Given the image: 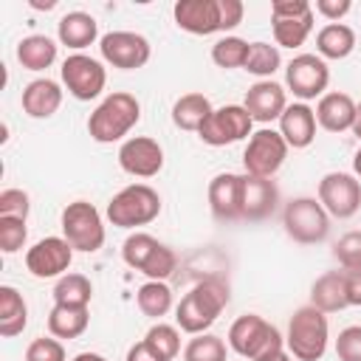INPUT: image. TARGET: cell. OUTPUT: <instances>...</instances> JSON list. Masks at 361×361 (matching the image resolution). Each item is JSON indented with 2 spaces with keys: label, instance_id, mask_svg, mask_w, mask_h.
Returning <instances> with one entry per match:
<instances>
[{
  "label": "cell",
  "instance_id": "cell-15",
  "mask_svg": "<svg viewBox=\"0 0 361 361\" xmlns=\"http://www.w3.org/2000/svg\"><path fill=\"white\" fill-rule=\"evenodd\" d=\"M71 259H73V248L65 237H45L25 251V268L37 279L62 276L71 268Z\"/></svg>",
  "mask_w": 361,
  "mask_h": 361
},
{
  "label": "cell",
  "instance_id": "cell-32",
  "mask_svg": "<svg viewBox=\"0 0 361 361\" xmlns=\"http://www.w3.org/2000/svg\"><path fill=\"white\" fill-rule=\"evenodd\" d=\"M135 299H138V310H141L144 316H152V319L166 316L169 307H172V290H169L166 282H158V279L144 282V285L138 288Z\"/></svg>",
  "mask_w": 361,
  "mask_h": 361
},
{
  "label": "cell",
  "instance_id": "cell-50",
  "mask_svg": "<svg viewBox=\"0 0 361 361\" xmlns=\"http://www.w3.org/2000/svg\"><path fill=\"white\" fill-rule=\"evenodd\" d=\"M353 133L361 138V104H358V110H355V121H353Z\"/></svg>",
  "mask_w": 361,
  "mask_h": 361
},
{
  "label": "cell",
  "instance_id": "cell-25",
  "mask_svg": "<svg viewBox=\"0 0 361 361\" xmlns=\"http://www.w3.org/2000/svg\"><path fill=\"white\" fill-rule=\"evenodd\" d=\"M56 37H59L62 45H68L73 51H82V48H87V45L96 42L99 23L87 11H68L59 20V25H56Z\"/></svg>",
  "mask_w": 361,
  "mask_h": 361
},
{
  "label": "cell",
  "instance_id": "cell-47",
  "mask_svg": "<svg viewBox=\"0 0 361 361\" xmlns=\"http://www.w3.org/2000/svg\"><path fill=\"white\" fill-rule=\"evenodd\" d=\"M127 361H164L147 341H138V344H133L130 350H127Z\"/></svg>",
  "mask_w": 361,
  "mask_h": 361
},
{
  "label": "cell",
  "instance_id": "cell-35",
  "mask_svg": "<svg viewBox=\"0 0 361 361\" xmlns=\"http://www.w3.org/2000/svg\"><path fill=\"white\" fill-rule=\"evenodd\" d=\"M183 361H226V341L212 333H197L186 344Z\"/></svg>",
  "mask_w": 361,
  "mask_h": 361
},
{
  "label": "cell",
  "instance_id": "cell-7",
  "mask_svg": "<svg viewBox=\"0 0 361 361\" xmlns=\"http://www.w3.org/2000/svg\"><path fill=\"white\" fill-rule=\"evenodd\" d=\"M282 226L290 240L313 245L330 234V214L316 197H293L282 212Z\"/></svg>",
  "mask_w": 361,
  "mask_h": 361
},
{
  "label": "cell",
  "instance_id": "cell-48",
  "mask_svg": "<svg viewBox=\"0 0 361 361\" xmlns=\"http://www.w3.org/2000/svg\"><path fill=\"white\" fill-rule=\"evenodd\" d=\"M73 361H107L104 355H99V353H79Z\"/></svg>",
  "mask_w": 361,
  "mask_h": 361
},
{
  "label": "cell",
  "instance_id": "cell-40",
  "mask_svg": "<svg viewBox=\"0 0 361 361\" xmlns=\"http://www.w3.org/2000/svg\"><path fill=\"white\" fill-rule=\"evenodd\" d=\"M25 361H65V347L59 338H34L25 347Z\"/></svg>",
  "mask_w": 361,
  "mask_h": 361
},
{
  "label": "cell",
  "instance_id": "cell-20",
  "mask_svg": "<svg viewBox=\"0 0 361 361\" xmlns=\"http://www.w3.org/2000/svg\"><path fill=\"white\" fill-rule=\"evenodd\" d=\"M279 192L271 178L243 175V220H265L276 209Z\"/></svg>",
  "mask_w": 361,
  "mask_h": 361
},
{
  "label": "cell",
  "instance_id": "cell-52",
  "mask_svg": "<svg viewBox=\"0 0 361 361\" xmlns=\"http://www.w3.org/2000/svg\"><path fill=\"white\" fill-rule=\"evenodd\" d=\"M353 169H355V175L361 178V149L355 152V158H353Z\"/></svg>",
  "mask_w": 361,
  "mask_h": 361
},
{
  "label": "cell",
  "instance_id": "cell-17",
  "mask_svg": "<svg viewBox=\"0 0 361 361\" xmlns=\"http://www.w3.org/2000/svg\"><path fill=\"white\" fill-rule=\"evenodd\" d=\"M172 14L178 28L189 34L209 37L220 31V0H178Z\"/></svg>",
  "mask_w": 361,
  "mask_h": 361
},
{
  "label": "cell",
  "instance_id": "cell-12",
  "mask_svg": "<svg viewBox=\"0 0 361 361\" xmlns=\"http://www.w3.org/2000/svg\"><path fill=\"white\" fill-rule=\"evenodd\" d=\"M59 71H62V82H65L68 93L79 102L96 99L107 85V73H104L102 62L87 54H71Z\"/></svg>",
  "mask_w": 361,
  "mask_h": 361
},
{
  "label": "cell",
  "instance_id": "cell-21",
  "mask_svg": "<svg viewBox=\"0 0 361 361\" xmlns=\"http://www.w3.org/2000/svg\"><path fill=\"white\" fill-rule=\"evenodd\" d=\"M279 133L293 149H305L316 138V110H310L305 102L288 104L279 116Z\"/></svg>",
  "mask_w": 361,
  "mask_h": 361
},
{
  "label": "cell",
  "instance_id": "cell-45",
  "mask_svg": "<svg viewBox=\"0 0 361 361\" xmlns=\"http://www.w3.org/2000/svg\"><path fill=\"white\" fill-rule=\"evenodd\" d=\"M313 6L307 0H274L271 3V17H290V14H305Z\"/></svg>",
  "mask_w": 361,
  "mask_h": 361
},
{
  "label": "cell",
  "instance_id": "cell-27",
  "mask_svg": "<svg viewBox=\"0 0 361 361\" xmlns=\"http://www.w3.org/2000/svg\"><path fill=\"white\" fill-rule=\"evenodd\" d=\"M355 48V31L344 23H327L316 34V51L322 59H344Z\"/></svg>",
  "mask_w": 361,
  "mask_h": 361
},
{
  "label": "cell",
  "instance_id": "cell-44",
  "mask_svg": "<svg viewBox=\"0 0 361 361\" xmlns=\"http://www.w3.org/2000/svg\"><path fill=\"white\" fill-rule=\"evenodd\" d=\"M350 8H353L350 0H316V11L322 17H327L330 23H338Z\"/></svg>",
  "mask_w": 361,
  "mask_h": 361
},
{
  "label": "cell",
  "instance_id": "cell-14",
  "mask_svg": "<svg viewBox=\"0 0 361 361\" xmlns=\"http://www.w3.org/2000/svg\"><path fill=\"white\" fill-rule=\"evenodd\" d=\"M99 51H102V59L110 62L113 68H121V71H135V68H144L149 62V39L135 34V31H110L99 39Z\"/></svg>",
  "mask_w": 361,
  "mask_h": 361
},
{
  "label": "cell",
  "instance_id": "cell-10",
  "mask_svg": "<svg viewBox=\"0 0 361 361\" xmlns=\"http://www.w3.org/2000/svg\"><path fill=\"white\" fill-rule=\"evenodd\" d=\"M319 203L330 217H353L361 209V180L350 172H327L319 180Z\"/></svg>",
  "mask_w": 361,
  "mask_h": 361
},
{
  "label": "cell",
  "instance_id": "cell-8",
  "mask_svg": "<svg viewBox=\"0 0 361 361\" xmlns=\"http://www.w3.org/2000/svg\"><path fill=\"white\" fill-rule=\"evenodd\" d=\"M62 234L73 251H85V254L99 251L104 245V223L99 209L87 200L68 203L62 212Z\"/></svg>",
  "mask_w": 361,
  "mask_h": 361
},
{
  "label": "cell",
  "instance_id": "cell-2",
  "mask_svg": "<svg viewBox=\"0 0 361 361\" xmlns=\"http://www.w3.org/2000/svg\"><path fill=\"white\" fill-rule=\"evenodd\" d=\"M141 118V104L133 93L116 90L110 93L87 118V133L99 144H113L124 138Z\"/></svg>",
  "mask_w": 361,
  "mask_h": 361
},
{
  "label": "cell",
  "instance_id": "cell-6",
  "mask_svg": "<svg viewBox=\"0 0 361 361\" xmlns=\"http://www.w3.org/2000/svg\"><path fill=\"white\" fill-rule=\"evenodd\" d=\"M121 257H124V262L130 268H135V271H141V274H147L149 279H158V282H164L166 276H172L175 268H178L175 251L169 245L158 243L147 231L130 234L124 240V245H121Z\"/></svg>",
  "mask_w": 361,
  "mask_h": 361
},
{
  "label": "cell",
  "instance_id": "cell-29",
  "mask_svg": "<svg viewBox=\"0 0 361 361\" xmlns=\"http://www.w3.org/2000/svg\"><path fill=\"white\" fill-rule=\"evenodd\" d=\"M17 59L25 71H45L56 59V42L45 34H31L17 42Z\"/></svg>",
  "mask_w": 361,
  "mask_h": 361
},
{
  "label": "cell",
  "instance_id": "cell-28",
  "mask_svg": "<svg viewBox=\"0 0 361 361\" xmlns=\"http://www.w3.org/2000/svg\"><path fill=\"white\" fill-rule=\"evenodd\" d=\"M90 324V313L87 307H76V305H54V310L48 313V330L54 338H79Z\"/></svg>",
  "mask_w": 361,
  "mask_h": 361
},
{
  "label": "cell",
  "instance_id": "cell-23",
  "mask_svg": "<svg viewBox=\"0 0 361 361\" xmlns=\"http://www.w3.org/2000/svg\"><path fill=\"white\" fill-rule=\"evenodd\" d=\"M62 104V87L54 79H34L23 87V110L31 118H51Z\"/></svg>",
  "mask_w": 361,
  "mask_h": 361
},
{
  "label": "cell",
  "instance_id": "cell-16",
  "mask_svg": "<svg viewBox=\"0 0 361 361\" xmlns=\"http://www.w3.org/2000/svg\"><path fill=\"white\" fill-rule=\"evenodd\" d=\"M118 166L133 178H152L164 169V149L149 135L127 138L118 149Z\"/></svg>",
  "mask_w": 361,
  "mask_h": 361
},
{
  "label": "cell",
  "instance_id": "cell-31",
  "mask_svg": "<svg viewBox=\"0 0 361 361\" xmlns=\"http://www.w3.org/2000/svg\"><path fill=\"white\" fill-rule=\"evenodd\" d=\"M212 110L214 107L203 93H186L172 104V121L180 130H195L197 133L203 127V121L212 116Z\"/></svg>",
  "mask_w": 361,
  "mask_h": 361
},
{
  "label": "cell",
  "instance_id": "cell-46",
  "mask_svg": "<svg viewBox=\"0 0 361 361\" xmlns=\"http://www.w3.org/2000/svg\"><path fill=\"white\" fill-rule=\"evenodd\" d=\"M344 282H347V302L361 307V271H344Z\"/></svg>",
  "mask_w": 361,
  "mask_h": 361
},
{
  "label": "cell",
  "instance_id": "cell-30",
  "mask_svg": "<svg viewBox=\"0 0 361 361\" xmlns=\"http://www.w3.org/2000/svg\"><path fill=\"white\" fill-rule=\"evenodd\" d=\"M274 39L282 48H299L310 31H313V8L305 14H290V17H271Z\"/></svg>",
  "mask_w": 361,
  "mask_h": 361
},
{
  "label": "cell",
  "instance_id": "cell-4",
  "mask_svg": "<svg viewBox=\"0 0 361 361\" xmlns=\"http://www.w3.org/2000/svg\"><path fill=\"white\" fill-rule=\"evenodd\" d=\"M228 347L248 361H262L282 350V336L262 316L245 313V316L234 319V324L228 327Z\"/></svg>",
  "mask_w": 361,
  "mask_h": 361
},
{
  "label": "cell",
  "instance_id": "cell-34",
  "mask_svg": "<svg viewBox=\"0 0 361 361\" xmlns=\"http://www.w3.org/2000/svg\"><path fill=\"white\" fill-rule=\"evenodd\" d=\"M282 65V56H279V48L271 45V42H251L248 45V56H245V71L259 76V79H268L279 71Z\"/></svg>",
  "mask_w": 361,
  "mask_h": 361
},
{
  "label": "cell",
  "instance_id": "cell-19",
  "mask_svg": "<svg viewBox=\"0 0 361 361\" xmlns=\"http://www.w3.org/2000/svg\"><path fill=\"white\" fill-rule=\"evenodd\" d=\"M243 107L248 110V116H251L254 121L268 124V121H274V118H279V116L285 113V107H288L285 90H282V85H276V82H271V79H259V82H254V85L245 90Z\"/></svg>",
  "mask_w": 361,
  "mask_h": 361
},
{
  "label": "cell",
  "instance_id": "cell-24",
  "mask_svg": "<svg viewBox=\"0 0 361 361\" xmlns=\"http://www.w3.org/2000/svg\"><path fill=\"white\" fill-rule=\"evenodd\" d=\"M310 305L319 307L322 313H336L344 310L347 302V282H344V271H327L322 274L313 288H310Z\"/></svg>",
  "mask_w": 361,
  "mask_h": 361
},
{
  "label": "cell",
  "instance_id": "cell-26",
  "mask_svg": "<svg viewBox=\"0 0 361 361\" xmlns=\"http://www.w3.org/2000/svg\"><path fill=\"white\" fill-rule=\"evenodd\" d=\"M28 324V307L25 299L20 296L17 288L11 285H0V336L11 338L20 336Z\"/></svg>",
  "mask_w": 361,
  "mask_h": 361
},
{
  "label": "cell",
  "instance_id": "cell-37",
  "mask_svg": "<svg viewBox=\"0 0 361 361\" xmlns=\"http://www.w3.org/2000/svg\"><path fill=\"white\" fill-rule=\"evenodd\" d=\"M144 341H147V344H149V347H152L164 361H172V358L180 353V333H178V327L164 324V322L152 324V327L147 330Z\"/></svg>",
  "mask_w": 361,
  "mask_h": 361
},
{
  "label": "cell",
  "instance_id": "cell-41",
  "mask_svg": "<svg viewBox=\"0 0 361 361\" xmlns=\"http://www.w3.org/2000/svg\"><path fill=\"white\" fill-rule=\"evenodd\" d=\"M336 355L338 361H361V324L344 327L336 338Z\"/></svg>",
  "mask_w": 361,
  "mask_h": 361
},
{
  "label": "cell",
  "instance_id": "cell-1",
  "mask_svg": "<svg viewBox=\"0 0 361 361\" xmlns=\"http://www.w3.org/2000/svg\"><path fill=\"white\" fill-rule=\"evenodd\" d=\"M226 305H228V285L223 279H203L180 299V305L175 307V322L183 333L197 336L217 322Z\"/></svg>",
  "mask_w": 361,
  "mask_h": 361
},
{
  "label": "cell",
  "instance_id": "cell-18",
  "mask_svg": "<svg viewBox=\"0 0 361 361\" xmlns=\"http://www.w3.org/2000/svg\"><path fill=\"white\" fill-rule=\"evenodd\" d=\"M243 175L220 172L209 183V209L217 220H243Z\"/></svg>",
  "mask_w": 361,
  "mask_h": 361
},
{
  "label": "cell",
  "instance_id": "cell-13",
  "mask_svg": "<svg viewBox=\"0 0 361 361\" xmlns=\"http://www.w3.org/2000/svg\"><path fill=\"white\" fill-rule=\"evenodd\" d=\"M327 82H330V68L316 54H299L285 68V85L302 102L316 99V96H324Z\"/></svg>",
  "mask_w": 361,
  "mask_h": 361
},
{
  "label": "cell",
  "instance_id": "cell-39",
  "mask_svg": "<svg viewBox=\"0 0 361 361\" xmlns=\"http://www.w3.org/2000/svg\"><path fill=\"white\" fill-rule=\"evenodd\" d=\"M25 237H28V228L23 217H0V248L6 254L20 251L25 245Z\"/></svg>",
  "mask_w": 361,
  "mask_h": 361
},
{
  "label": "cell",
  "instance_id": "cell-33",
  "mask_svg": "<svg viewBox=\"0 0 361 361\" xmlns=\"http://www.w3.org/2000/svg\"><path fill=\"white\" fill-rule=\"evenodd\" d=\"M93 296V285L85 274H65L59 276V282L54 285V299L56 305H76V307H87Z\"/></svg>",
  "mask_w": 361,
  "mask_h": 361
},
{
  "label": "cell",
  "instance_id": "cell-36",
  "mask_svg": "<svg viewBox=\"0 0 361 361\" xmlns=\"http://www.w3.org/2000/svg\"><path fill=\"white\" fill-rule=\"evenodd\" d=\"M248 45L251 42H245L240 37H223L212 45V59H214L217 68H226V71L228 68H243L245 56H248Z\"/></svg>",
  "mask_w": 361,
  "mask_h": 361
},
{
  "label": "cell",
  "instance_id": "cell-49",
  "mask_svg": "<svg viewBox=\"0 0 361 361\" xmlns=\"http://www.w3.org/2000/svg\"><path fill=\"white\" fill-rule=\"evenodd\" d=\"M262 361H293L285 350H279V353H274V355H268V358H262Z\"/></svg>",
  "mask_w": 361,
  "mask_h": 361
},
{
  "label": "cell",
  "instance_id": "cell-51",
  "mask_svg": "<svg viewBox=\"0 0 361 361\" xmlns=\"http://www.w3.org/2000/svg\"><path fill=\"white\" fill-rule=\"evenodd\" d=\"M31 6H34V8H45V11H48V8H54L56 3H54V0H45V3H39V0H31Z\"/></svg>",
  "mask_w": 361,
  "mask_h": 361
},
{
  "label": "cell",
  "instance_id": "cell-5",
  "mask_svg": "<svg viewBox=\"0 0 361 361\" xmlns=\"http://www.w3.org/2000/svg\"><path fill=\"white\" fill-rule=\"evenodd\" d=\"M161 214V195L147 183H130L107 203V220L118 228L147 226Z\"/></svg>",
  "mask_w": 361,
  "mask_h": 361
},
{
  "label": "cell",
  "instance_id": "cell-9",
  "mask_svg": "<svg viewBox=\"0 0 361 361\" xmlns=\"http://www.w3.org/2000/svg\"><path fill=\"white\" fill-rule=\"evenodd\" d=\"M288 158V141L282 138V133L276 130H257L251 133L245 152H243V164H245V175H257V178H274L279 172V166Z\"/></svg>",
  "mask_w": 361,
  "mask_h": 361
},
{
  "label": "cell",
  "instance_id": "cell-42",
  "mask_svg": "<svg viewBox=\"0 0 361 361\" xmlns=\"http://www.w3.org/2000/svg\"><path fill=\"white\" fill-rule=\"evenodd\" d=\"M28 195L23 189H3L0 192V217H28Z\"/></svg>",
  "mask_w": 361,
  "mask_h": 361
},
{
  "label": "cell",
  "instance_id": "cell-22",
  "mask_svg": "<svg viewBox=\"0 0 361 361\" xmlns=\"http://www.w3.org/2000/svg\"><path fill=\"white\" fill-rule=\"evenodd\" d=\"M358 104L347 93H324L316 104V124H322L327 133H344L353 130Z\"/></svg>",
  "mask_w": 361,
  "mask_h": 361
},
{
  "label": "cell",
  "instance_id": "cell-38",
  "mask_svg": "<svg viewBox=\"0 0 361 361\" xmlns=\"http://www.w3.org/2000/svg\"><path fill=\"white\" fill-rule=\"evenodd\" d=\"M333 257L344 271H361V231H347L333 245Z\"/></svg>",
  "mask_w": 361,
  "mask_h": 361
},
{
  "label": "cell",
  "instance_id": "cell-11",
  "mask_svg": "<svg viewBox=\"0 0 361 361\" xmlns=\"http://www.w3.org/2000/svg\"><path fill=\"white\" fill-rule=\"evenodd\" d=\"M251 124H254V118L248 116V110L243 104H226V107L212 110V116L203 121L197 135L209 147H226V144H234V141L251 135Z\"/></svg>",
  "mask_w": 361,
  "mask_h": 361
},
{
  "label": "cell",
  "instance_id": "cell-3",
  "mask_svg": "<svg viewBox=\"0 0 361 361\" xmlns=\"http://www.w3.org/2000/svg\"><path fill=\"white\" fill-rule=\"evenodd\" d=\"M327 338H330V324H327V313H322L313 305L299 307L290 322H288V350L293 358L299 361H319L327 350Z\"/></svg>",
  "mask_w": 361,
  "mask_h": 361
},
{
  "label": "cell",
  "instance_id": "cell-43",
  "mask_svg": "<svg viewBox=\"0 0 361 361\" xmlns=\"http://www.w3.org/2000/svg\"><path fill=\"white\" fill-rule=\"evenodd\" d=\"M245 6L240 0H220V31H231L243 23Z\"/></svg>",
  "mask_w": 361,
  "mask_h": 361
}]
</instances>
